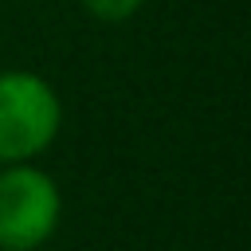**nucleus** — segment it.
Listing matches in <instances>:
<instances>
[{
    "label": "nucleus",
    "instance_id": "7ed1b4c3",
    "mask_svg": "<svg viewBox=\"0 0 251 251\" xmlns=\"http://www.w3.org/2000/svg\"><path fill=\"white\" fill-rule=\"evenodd\" d=\"M78 8L98 24H126L145 8V0H78Z\"/></svg>",
    "mask_w": 251,
    "mask_h": 251
},
{
    "label": "nucleus",
    "instance_id": "f03ea898",
    "mask_svg": "<svg viewBox=\"0 0 251 251\" xmlns=\"http://www.w3.org/2000/svg\"><path fill=\"white\" fill-rule=\"evenodd\" d=\"M63 220V188L35 161L0 165V251H39Z\"/></svg>",
    "mask_w": 251,
    "mask_h": 251
},
{
    "label": "nucleus",
    "instance_id": "f257e3e1",
    "mask_svg": "<svg viewBox=\"0 0 251 251\" xmlns=\"http://www.w3.org/2000/svg\"><path fill=\"white\" fill-rule=\"evenodd\" d=\"M63 129V98L35 71H0V165L43 157Z\"/></svg>",
    "mask_w": 251,
    "mask_h": 251
}]
</instances>
